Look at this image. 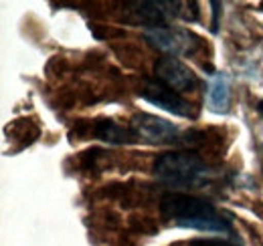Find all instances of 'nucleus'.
<instances>
[{"label":"nucleus","instance_id":"f257e3e1","mask_svg":"<svg viewBox=\"0 0 263 246\" xmlns=\"http://www.w3.org/2000/svg\"><path fill=\"white\" fill-rule=\"evenodd\" d=\"M160 214L170 224L178 228H191L198 232H215V234H233L231 218L217 210L211 202L180 192L164 194L160 200Z\"/></svg>","mask_w":263,"mask_h":246},{"label":"nucleus","instance_id":"f03ea898","mask_svg":"<svg viewBox=\"0 0 263 246\" xmlns=\"http://www.w3.org/2000/svg\"><path fill=\"white\" fill-rule=\"evenodd\" d=\"M211 170L195 154L189 152H170L156 157L154 176L172 188H198L206 182Z\"/></svg>","mask_w":263,"mask_h":246},{"label":"nucleus","instance_id":"7ed1b4c3","mask_svg":"<svg viewBox=\"0 0 263 246\" xmlns=\"http://www.w3.org/2000/svg\"><path fill=\"white\" fill-rule=\"evenodd\" d=\"M144 38L154 49L166 53L168 57H189L195 55L200 49V38L189 29L180 27H158V29H146Z\"/></svg>","mask_w":263,"mask_h":246},{"label":"nucleus","instance_id":"20e7f679","mask_svg":"<svg viewBox=\"0 0 263 246\" xmlns=\"http://www.w3.org/2000/svg\"><path fill=\"white\" fill-rule=\"evenodd\" d=\"M154 75L162 85H166L174 93L195 91L198 85L197 73L189 65H184L180 59L168 57V55L160 57L158 61L154 63Z\"/></svg>","mask_w":263,"mask_h":246},{"label":"nucleus","instance_id":"39448f33","mask_svg":"<svg viewBox=\"0 0 263 246\" xmlns=\"http://www.w3.org/2000/svg\"><path fill=\"white\" fill-rule=\"evenodd\" d=\"M130 129L134 131L136 137L148 141V144H172V141H180V129L172 121H166L162 117L150 115V113H138L134 115L130 121Z\"/></svg>","mask_w":263,"mask_h":246},{"label":"nucleus","instance_id":"423d86ee","mask_svg":"<svg viewBox=\"0 0 263 246\" xmlns=\"http://www.w3.org/2000/svg\"><path fill=\"white\" fill-rule=\"evenodd\" d=\"M138 95L144 101L164 109V111L172 113V115H178V117H193L195 115L193 105L186 99H182L178 93H174L172 89H168L166 85H162V83L144 81L142 87L138 89Z\"/></svg>","mask_w":263,"mask_h":246},{"label":"nucleus","instance_id":"0eeeda50","mask_svg":"<svg viewBox=\"0 0 263 246\" xmlns=\"http://www.w3.org/2000/svg\"><path fill=\"white\" fill-rule=\"evenodd\" d=\"M132 12V20L134 23H140L148 29H158V27H164V23L168 18H174V16H180L182 8L180 2H154V0H146V2H130Z\"/></svg>","mask_w":263,"mask_h":246},{"label":"nucleus","instance_id":"6e6552de","mask_svg":"<svg viewBox=\"0 0 263 246\" xmlns=\"http://www.w3.org/2000/svg\"><path fill=\"white\" fill-rule=\"evenodd\" d=\"M231 101V81L229 75L225 73H215L209 81L206 89V107L213 113H227Z\"/></svg>","mask_w":263,"mask_h":246},{"label":"nucleus","instance_id":"1a4fd4ad","mask_svg":"<svg viewBox=\"0 0 263 246\" xmlns=\"http://www.w3.org/2000/svg\"><path fill=\"white\" fill-rule=\"evenodd\" d=\"M93 133L98 135L99 139L109 141V144H132L136 139V135H134L132 129H126V127L118 125V123L111 121V119H101V121L96 123Z\"/></svg>","mask_w":263,"mask_h":246},{"label":"nucleus","instance_id":"9d476101","mask_svg":"<svg viewBox=\"0 0 263 246\" xmlns=\"http://www.w3.org/2000/svg\"><path fill=\"white\" fill-rule=\"evenodd\" d=\"M211 6H213V27H211V31L217 32L219 31V10H221L219 6L221 4L219 2H211Z\"/></svg>","mask_w":263,"mask_h":246},{"label":"nucleus","instance_id":"9b49d317","mask_svg":"<svg viewBox=\"0 0 263 246\" xmlns=\"http://www.w3.org/2000/svg\"><path fill=\"white\" fill-rule=\"evenodd\" d=\"M257 109H259V113L263 115V101H259V105H257Z\"/></svg>","mask_w":263,"mask_h":246}]
</instances>
